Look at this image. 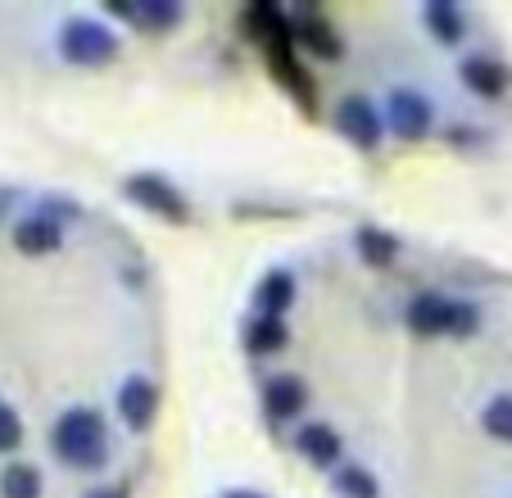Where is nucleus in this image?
I'll return each mask as SVG.
<instances>
[{"label": "nucleus", "instance_id": "20", "mask_svg": "<svg viewBox=\"0 0 512 498\" xmlns=\"http://www.w3.org/2000/svg\"><path fill=\"white\" fill-rule=\"evenodd\" d=\"M481 426H485V435H490V440L512 444V394H494V399L485 403Z\"/></svg>", "mask_w": 512, "mask_h": 498}, {"label": "nucleus", "instance_id": "21", "mask_svg": "<svg viewBox=\"0 0 512 498\" xmlns=\"http://www.w3.org/2000/svg\"><path fill=\"white\" fill-rule=\"evenodd\" d=\"M177 19H182L177 0H141L136 5V23H145V28H173Z\"/></svg>", "mask_w": 512, "mask_h": 498}, {"label": "nucleus", "instance_id": "3", "mask_svg": "<svg viewBox=\"0 0 512 498\" xmlns=\"http://www.w3.org/2000/svg\"><path fill=\"white\" fill-rule=\"evenodd\" d=\"M59 55H64L68 64H82V68L109 64V59L118 55V32L105 28L100 19L78 14V19H68L64 28H59Z\"/></svg>", "mask_w": 512, "mask_h": 498}, {"label": "nucleus", "instance_id": "13", "mask_svg": "<svg viewBox=\"0 0 512 498\" xmlns=\"http://www.w3.org/2000/svg\"><path fill=\"white\" fill-rule=\"evenodd\" d=\"M295 449L304 453V458L313 462V467H322V471H336L340 467V435L331 431V426H322V422H313V426H300V435H295Z\"/></svg>", "mask_w": 512, "mask_h": 498}, {"label": "nucleus", "instance_id": "25", "mask_svg": "<svg viewBox=\"0 0 512 498\" xmlns=\"http://www.w3.org/2000/svg\"><path fill=\"white\" fill-rule=\"evenodd\" d=\"M5 209H10V195L0 191V218H5Z\"/></svg>", "mask_w": 512, "mask_h": 498}, {"label": "nucleus", "instance_id": "10", "mask_svg": "<svg viewBox=\"0 0 512 498\" xmlns=\"http://www.w3.org/2000/svg\"><path fill=\"white\" fill-rule=\"evenodd\" d=\"M14 245H19V254H55L64 245V222L37 209L32 218H23L14 227Z\"/></svg>", "mask_w": 512, "mask_h": 498}, {"label": "nucleus", "instance_id": "19", "mask_svg": "<svg viewBox=\"0 0 512 498\" xmlns=\"http://www.w3.org/2000/svg\"><path fill=\"white\" fill-rule=\"evenodd\" d=\"M295 37H300L309 50H318V55H331V59L340 55V41H336V32H331V23H322L318 14H304V19L295 23Z\"/></svg>", "mask_w": 512, "mask_h": 498}, {"label": "nucleus", "instance_id": "6", "mask_svg": "<svg viewBox=\"0 0 512 498\" xmlns=\"http://www.w3.org/2000/svg\"><path fill=\"white\" fill-rule=\"evenodd\" d=\"M431 123H435V109L422 91H390L386 127L399 141H422V136H431Z\"/></svg>", "mask_w": 512, "mask_h": 498}, {"label": "nucleus", "instance_id": "8", "mask_svg": "<svg viewBox=\"0 0 512 498\" xmlns=\"http://www.w3.org/2000/svg\"><path fill=\"white\" fill-rule=\"evenodd\" d=\"M304 403H309V385L300 376L290 372H277L263 381V412H268L272 422H290V417H300Z\"/></svg>", "mask_w": 512, "mask_h": 498}, {"label": "nucleus", "instance_id": "18", "mask_svg": "<svg viewBox=\"0 0 512 498\" xmlns=\"http://www.w3.org/2000/svg\"><path fill=\"white\" fill-rule=\"evenodd\" d=\"M0 498H41V471L28 462H10L0 471Z\"/></svg>", "mask_w": 512, "mask_h": 498}, {"label": "nucleus", "instance_id": "11", "mask_svg": "<svg viewBox=\"0 0 512 498\" xmlns=\"http://www.w3.org/2000/svg\"><path fill=\"white\" fill-rule=\"evenodd\" d=\"M463 87L472 91V96H485V100H494V96H503L508 91V68L499 64V59H490V55H472V59H463Z\"/></svg>", "mask_w": 512, "mask_h": 498}, {"label": "nucleus", "instance_id": "1", "mask_svg": "<svg viewBox=\"0 0 512 498\" xmlns=\"http://www.w3.org/2000/svg\"><path fill=\"white\" fill-rule=\"evenodd\" d=\"M50 449L64 467L73 471H100L109 458V431L105 417L96 408H68L59 412L55 431H50Z\"/></svg>", "mask_w": 512, "mask_h": 498}, {"label": "nucleus", "instance_id": "15", "mask_svg": "<svg viewBox=\"0 0 512 498\" xmlns=\"http://www.w3.org/2000/svg\"><path fill=\"white\" fill-rule=\"evenodd\" d=\"M286 322L281 317H263V313H254L250 322H245V349L250 354H277L281 345H286Z\"/></svg>", "mask_w": 512, "mask_h": 498}, {"label": "nucleus", "instance_id": "7", "mask_svg": "<svg viewBox=\"0 0 512 498\" xmlns=\"http://www.w3.org/2000/svg\"><path fill=\"white\" fill-rule=\"evenodd\" d=\"M159 412V385L150 381V376H127L123 385H118V417H123V426L132 435H145L150 431V422H155Z\"/></svg>", "mask_w": 512, "mask_h": 498}, {"label": "nucleus", "instance_id": "24", "mask_svg": "<svg viewBox=\"0 0 512 498\" xmlns=\"http://www.w3.org/2000/svg\"><path fill=\"white\" fill-rule=\"evenodd\" d=\"M223 498H268V494H254V489H227Z\"/></svg>", "mask_w": 512, "mask_h": 498}, {"label": "nucleus", "instance_id": "2", "mask_svg": "<svg viewBox=\"0 0 512 498\" xmlns=\"http://www.w3.org/2000/svg\"><path fill=\"white\" fill-rule=\"evenodd\" d=\"M404 317L413 336H472L476 322H481V313L472 304L449 295H417Z\"/></svg>", "mask_w": 512, "mask_h": 498}, {"label": "nucleus", "instance_id": "5", "mask_svg": "<svg viewBox=\"0 0 512 498\" xmlns=\"http://www.w3.org/2000/svg\"><path fill=\"white\" fill-rule=\"evenodd\" d=\"M336 127L345 141H354L358 150H377L381 136H386V118H381V109L372 105V100L363 96H345L336 105Z\"/></svg>", "mask_w": 512, "mask_h": 498}, {"label": "nucleus", "instance_id": "16", "mask_svg": "<svg viewBox=\"0 0 512 498\" xmlns=\"http://www.w3.org/2000/svg\"><path fill=\"white\" fill-rule=\"evenodd\" d=\"M422 19H426V28L435 32V37L445 41V46H458V41L467 37V23H463V14L449 5V0H431L422 10Z\"/></svg>", "mask_w": 512, "mask_h": 498}, {"label": "nucleus", "instance_id": "9", "mask_svg": "<svg viewBox=\"0 0 512 498\" xmlns=\"http://www.w3.org/2000/svg\"><path fill=\"white\" fill-rule=\"evenodd\" d=\"M295 41H268V64H272V73H277V82L290 91V96L300 100V105H313V77L304 73V64L295 59Z\"/></svg>", "mask_w": 512, "mask_h": 498}, {"label": "nucleus", "instance_id": "23", "mask_svg": "<svg viewBox=\"0 0 512 498\" xmlns=\"http://www.w3.org/2000/svg\"><path fill=\"white\" fill-rule=\"evenodd\" d=\"M82 498H127V494H123V489H109L105 485V489H91V494H82Z\"/></svg>", "mask_w": 512, "mask_h": 498}, {"label": "nucleus", "instance_id": "14", "mask_svg": "<svg viewBox=\"0 0 512 498\" xmlns=\"http://www.w3.org/2000/svg\"><path fill=\"white\" fill-rule=\"evenodd\" d=\"M354 245H358V259L372 263V268H390L399 259V240L381 227H358Z\"/></svg>", "mask_w": 512, "mask_h": 498}, {"label": "nucleus", "instance_id": "17", "mask_svg": "<svg viewBox=\"0 0 512 498\" xmlns=\"http://www.w3.org/2000/svg\"><path fill=\"white\" fill-rule=\"evenodd\" d=\"M331 485H336L340 498H377V476H372L368 467H354V462H340L336 471H331Z\"/></svg>", "mask_w": 512, "mask_h": 498}, {"label": "nucleus", "instance_id": "22", "mask_svg": "<svg viewBox=\"0 0 512 498\" xmlns=\"http://www.w3.org/2000/svg\"><path fill=\"white\" fill-rule=\"evenodd\" d=\"M23 444V422H19V412L10 408V403H0V453H10Z\"/></svg>", "mask_w": 512, "mask_h": 498}, {"label": "nucleus", "instance_id": "12", "mask_svg": "<svg viewBox=\"0 0 512 498\" xmlns=\"http://www.w3.org/2000/svg\"><path fill=\"white\" fill-rule=\"evenodd\" d=\"M290 304H295V277H290L286 268L263 272V281L254 286V313H263V317H281Z\"/></svg>", "mask_w": 512, "mask_h": 498}, {"label": "nucleus", "instance_id": "4", "mask_svg": "<svg viewBox=\"0 0 512 498\" xmlns=\"http://www.w3.org/2000/svg\"><path fill=\"white\" fill-rule=\"evenodd\" d=\"M123 195L136 204V209L159 213V218H168V222H186V218H191V204L182 200V191H177L164 173H132L123 182Z\"/></svg>", "mask_w": 512, "mask_h": 498}]
</instances>
